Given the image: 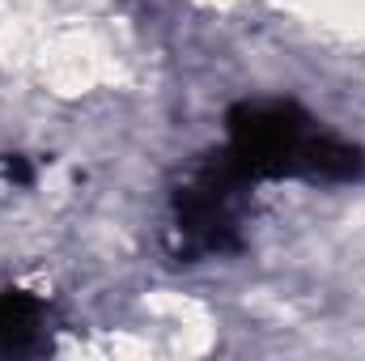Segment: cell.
Listing matches in <instances>:
<instances>
[{
  "label": "cell",
  "instance_id": "3",
  "mask_svg": "<svg viewBox=\"0 0 365 361\" xmlns=\"http://www.w3.org/2000/svg\"><path fill=\"white\" fill-rule=\"evenodd\" d=\"M47 302L26 289H0V357L30 353L47 340Z\"/></svg>",
  "mask_w": 365,
  "mask_h": 361
},
{
  "label": "cell",
  "instance_id": "2",
  "mask_svg": "<svg viewBox=\"0 0 365 361\" xmlns=\"http://www.w3.org/2000/svg\"><path fill=\"white\" fill-rule=\"evenodd\" d=\"M251 179L221 149L204 158L175 191V255L179 260H212L238 247V217Z\"/></svg>",
  "mask_w": 365,
  "mask_h": 361
},
{
  "label": "cell",
  "instance_id": "1",
  "mask_svg": "<svg viewBox=\"0 0 365 361\" xmlns=\"http://www.w3.org/2000/svg\"><path fill=\"white\" fill-rule=\"evenodd\" d=\"M225 153L255 179H306V183H353L365 175V149L323 128L306 106L238 102L225 115Z\"/></svg>",
  "mask_w": 365,
  "mask_h": 361
}]
</instances>
